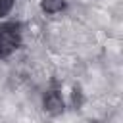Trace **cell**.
Listing matches in <instances>:
<instances>
[{
	"mask_svg": "<svg viewBox=\"0 0 123 123\" xmlns=\"http://www.w3.org/2000/svg\"><path fill=\"white\" fill-rule=\"evenodd\" d=\"M40 6L46 13H56V12H62L65 8V0H42Z\"/></svg>",
	"mask_w": 123,
	"mask_h": 123,
	"instance_id": "3",
	"label": "cell"
},
{
	"mask_svg": "<svg viewBox=\"0 0 123 123\" xmlns=\"http://www.w3.org/2000/svg\"><path fill=\"white\" fill-rule=\"evenodd\" d=\"M17 44V33H15V25H4L0 27V56H6L8 52H12Z\"/></svg>",
	"mask_w": 123,
	"mask_h": 123,
	"instance_id": "1",
	"label": "cell"
},
{
	"mask_svg": "<svg viewBox=\"0 0 123 123\" xmlns=\"http://www.w3.org/2000/svg\"><path fill=\"white\" fill-rule=\"evenodd\" d=\"M13 6V0H0V15H6Z\"/></svg>",
	"mask_w": 123,
	"mask_h": 123,
	"instance_id": "4",
	"label": "cell"
},
{
	"mask_svg": "<svg viewBox=\"0 0 123 123\" xmlns=\"http://www.w3.org/2000/svg\"><path fill=\"white\" fill-rule=\"evenodd\" d=\"M44 110L50 115H60L63 113V100L58 92H48L44 98Z\"/></svg>",
	"mask_w": 123,
	"mask_h": 123,
	"instance_id": "2",
	"label": "cell"
}]
</instances>
